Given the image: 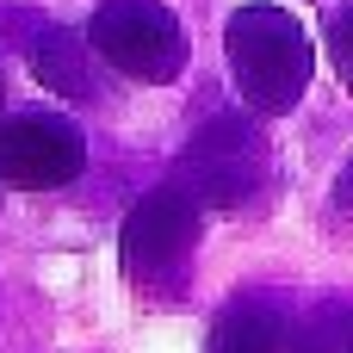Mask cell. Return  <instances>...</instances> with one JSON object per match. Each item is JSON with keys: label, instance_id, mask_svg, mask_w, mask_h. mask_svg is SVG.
<instances>
[{"label": "cell", "instance_id": "cell-1", "mask_svg": "<svg viewBox=\"0 0 353 353\" xmlns=\"http://www.w3.org/2000/svg\"><path fill=\"white\" fill-rule=\"evenodd\" d=\"M223 56H230V81L236 93L279 118L304 99L310 87V68H316V50H310V31L298 25V12L273 6V0H248L230 12L223 25Z\"/></svg>", "mask_w": 353, "mask_h": 353}, {"label": "cell", "instance_id": "cell-2", "mask_svg": "<svg viewBox=\"0 0 353 353\" xmlns=\"http://www.w3.org/2000/svg\"><path fill=\"white\" fill-rule=\"evenodd\" d=\"M199 236H205V205L168 180V186H149L124 230H118V267L137 292L149 298H180L186 279H192V254H199Z\"/></svg>", "mask_w": 353, "mask_h": 353}, {"label": "cell", "instance_id": "cell-3", "mask_svg": "<svg viewBox=\"0 0 353 353\" xmlns=\"http://www.w3.org/2000/svg\"><path fill=\"white\" fill-rule=\"evenodd\" d=\"M87 43L105 68L143 87H168L186 68V31L168 0H99L87 19Z\"/></svg>", "mask_w": 353, "mask_h": 353}, {"label": "cell", "instance_id": "cell-4", "mask_svg": "<svg viewBox=\"0 0 353 353\" xmlns=\"http://www.w3.org/2000/svg\"><path fill=\"white\" fill-rule=\"evenodd\" d=\"M180 186L205 211H248L267 186V143L242 118H211L180 149Z\"/></svg>", "mask_w": 353, "mask_h": 353}, {"label": "cell", "instance_id": "cell-5", "mask_svg": "<svg viewBox=\"0 0 353 353\" xmlns=\"http://www.w3.org/2000/svg\"><path fill=\"white\" fill-rule=\"evenodd\" d=\"M87 168V137L74 118L25 105L0 118V186L12 192H56Z\"/></svg>", "mask_w": 353, "mask_h": 353}, {"label": "cell", "instance_id": "cell-6", "mask_svg": "<svg viewBox=\"0 0 353 353\" xmlns=\"http://www.w3.org/2000/svg\"><path fill=\"white\" fill-rule=\"evenodd\" d=\"M292 329H298L292 298L273 285H248L217 310L205 353H292Z\"/></svg>", "mask_w": 353, "mask_h": 353}, {"label": "cell", "instance_id": "cell-7", "mask_svg": "<svg viewBox=\"0 0 353 353\" xmlns=\"http://www.w3.org/2000/svg\"><path fill=\"white\" fill-rule=\"evenodd\" d=\"M25 56H31V74L50 87V93H62V99H93L99 93V81H93V43H87V31H68V25H37L31 31V43H25Z\"/></svg>", "mask_w": 353, "mask_h": 353}, {"label": "cell", "instance_id": "cell-8", "mask_svg": "<svg viewBox=\"0 0 353 353\" xmlns=\"http://www.w3.org/2000/svg\"><path fill=\"white\" fill-rule=\"evenodd\" d=\"M292 353H353V298H316L298 310Z\"/></svg>", "mask_w": 353, "mask_h": 353}, {"label": "cell", "instance_id": "cell-9", "mask_svg": "<svg viewBox=\"0 0 353 353\" xmlns=\"http://www.w3.org/2000/svg\"><path fill=\"white\" fill-rule=\"evenodd\" d=\"M329 56H335V68H341V81L353 87V0H347V6H335V12H329Z\"/></svg>", "mask_w": 353, "mask_h": 353}, {"label": "cell", "instance_id": "cell-10", "mask_svg": "<svg viewBox=\"0 0 353 353\" xmlns=\"http://www.w3.org/2000/svg\"><path fill=\"white\" fill-rule=\"evenodd\" d=\"M335 199H341V205L353 211V161H347V174H341V186H335Z\"/></svg>", "mask_w": 353, "mask_h": 353}, {"label": "cell", "instance_id": "cell-11", "mask_svg": "<svg viewBox=\"0 0 353 353\" xmlns=\"http://www.w3.org/2000/svg\"><path fill=\"white\" fill-rule=\"evenodd\" d=\"M0 105H6V81H0Z\"/></svg>", "mask_w": 353, "mask_h": 353}]
</instances>
